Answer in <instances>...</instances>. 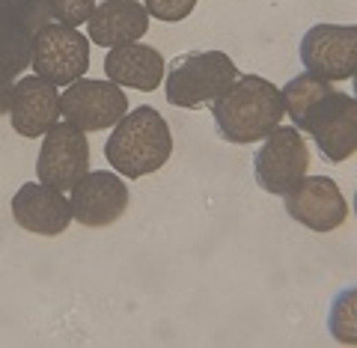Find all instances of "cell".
<instances>
[{
	"label": "cell",
	"mask_w": 357,
	"mask_h": 348,
	"mask_svg": "<svg viewBox=\"0 0 357 348\" xmlns=\"http://www.w3.org/2000/svg\"><path fill=\"white\" fill-rule=\"evenodd\" d=\"M48 24L42 0H0V27H24L39 33Z\"/></svg>",
	"instance_id": "obj_17"
},
{
	"label": "cell",
	"mask_w": 357,
	"mask_h": 348,
	"mask_svg": "<svg viewBox=\"0 0 357 348\" xmlns=\"http://www.w3.org/2000/svg\"><path fill=\"white\" fill-rule=\"evenodd\" d=\"M283 110L298 131H310L319 152L340 164L357 152V102L337 93L325 77L298 75L283 89Z\"/></svg>",
	"instance_id": "obj_1"
},
{
	"label": "cell",
	"mask_w": 357,
	"mask_h": 348,
	"mask_svg": "<svg viewBox=\"0 0 357 348\" xmlns=\"http://www.w3.org/2000/svg\"><path fill=\"white\" fill-rule=\"evenodd\" d=\"M173 155V134L155 107L143 105L122 116L105 143V158L119 176L143 179L158 173Z\"/></svg>",
	"instance_id": "obj_3"
},
{
	"label": "cell",
	"mask_w": 357,
	"mask_h": 348,
	"mask_svg": "<svg viewBox=\"0 0 357 348\" xmlns=\"http://www.w3.org/2000/svg\"><path fill=\"white\" fill-rule=\"evenodd\" d=\"M283 199L286 215L312 232H333L349 220V203L340 185L328 176H304L292 190H286Z\"/></svg>",
	"instance_id": "obj_10"
},
{
	"label": "cell",
	"mask_w": 357,
	"mask_h": 348,
	"mask_svg": "<svg viewBox=\"0 0 357 348\" xmlns=\"http://www.w3.org/2000/svg\"><path fill=\"white\" fill-rule=\"evenodd\" d=\"M89 173V143L86 134L69 119L48 128L36 158V176L54 190H72Z\"/></svg>",
	"instance_id": "obj_7"
},
{
	"label": "cell",
	"mask_w": 357,
	"mask_h": 348,
	"mask_svg": "<svg viewBox=\"0 0 357 348\" xmlns=\"http://www.w3.org/2000/svg\"><path fill=\"white\" fill-rule=\"evenodd\" d=\"M89 39L98 48H122L140 42L149 30V13L140 0H105L89 15Z\"/></svg>",
	"instance_id": "obj_14"
},
{
	"label": "cell",
	"mask_w": 357,
	"mask_h": 348,
	"mask_svg": "<svg viewBox=\"0 0 357 348\" xmlns=\"http://www.w3.org/2000/svg\"><path fill=\"white\" fill-rule=\"evenodd\" d=\"M310 170V149L295 126H277L253 155V176L265 194L283 197Z\"/></svg>",
	"instance_id": "obj_5"
},
{
	"label": "cell",
	"mask_w": 357,
	"mask_h": 348,
	"mask_svg": "<svg viewBox=\"0 0 357 348\" xmlns=\"http://www.w3.org/2000/svg\"><path fill=\"white\" fill-rule=\"evenodd\" d=\"M60 114L81 131H105L128 114V96L114 81L77 77L60 93Z\"/></svg>",
	"instance_id": "obj_8"
},
{
	"label": "cell",
	"mask_w": 357,
	"mask_h": 348,
	"mask_svg": "<svg viewBox=\"0 0 357 348\" xmlns=\"http://www.w3.org/2000/svg\"><path fill=\"white\" fill-rule=\"evenodd\" d=\"M146 13L155 15L158 21H167V24H176V21H185L194 13L197 0H143Z\"/></svg>",
	"instance_id": "obj_20"
},
{
	"label": "cell",
	"mask_w": 357,
	"mask_h": 348,
	"mask_svg": "<svg viewBox=\"0 0 357 348\" xmlns=\"http://www.w3.org/2000/svg\"><path fill=\"white\" fill-rule=\"evenodd\" d=\"M331 331L342 342H357V328H354V292H342L333 304L331 312Z\"/></svg>",
	"instance_id": "obj_19"
},
{
	"label": "cell",
	"mask_w": 357,
	"mask_h": 348,
	"mask_svg": "<svg viewBox=\"0 0 357 348\" xmlns=\"http://www.w3.org/2000/svg\"><path fill=\"white\" fill-rule=\"evenodd\" d=\"M42 3H45L48 18L60 21V24H69V27L86 24L96 9V0H42Z\"/></svg>",
	"instance_id": "obj_18"
},
{
	"label": "cell",
	"mask_w": 357,
	"mask_h": 348,
	"mask_svg": "<svg viewBox=\"0 0 357 348\" xmlns=\"http://www.w3.org/2000/svg\"><path fill=\"white\" fill-rule=\"evenodd\" d=\"M105 75L116 86H131L152 93L164 81V57L143 42H131L122 48H110L105 57Z\"/></svg>",
	"instance_id": "obj_15"
},
{
	"label": "cell",
	"mask_w": 357,
	"mask_h": 348,
	"mask_svg": "<svg viewBox=\"0 0 357 348\" xmlns=\"http://www.w3.org/2000/svg\"><path fill=\"white\" fill-rule=\"evenodd\" d=\"M283 96L259 75H238L223 96L211 102V116L227 143H259L283 119Z\"/></svg>",
	"instance_id": "obj_2"
},
{
	"label": "cell",
	"mask_w": 357,
	"mask_h": 348,
	"mask_svg": "<svg viewBox=\"0 0 357 348\" xmlns=\"http://www.w3.org/2000/svg\"><path fill=\"white\" fill-rule=\"evenodd\" d=\"M72 220L81 227H110L116 223L128 209V185L116 173L96 170L86 173L81 182L72 188Z\"/></svg>",
	"instance_id": "obj_11"
},
{
	"label": "cell",
	"mask_w": 357,
	"mask_h": 348,
	"mask_svg": "<svg viewBox=\"0 0 357 348\" xmlns=\"http://www.w3.org/2000/svg\"><path fill=\"white\" fill-rule=\"evenodd\" d=\"M33 72L54 86H69L89 69V42L69 24H45L33 36Z\"/></svg>",
	"instance_id": "obj_6"
},
{
	"label": "cell",
	"mask_w": 357,
	"mask_h": 348,
	"mask_svg": "<svg viewBox=\"0 0 357 348\" xmlns=\"http://www.w3.org/2000/svg\"><path fill=\"white\" fill-rule=\"evenodd\" d=\"M304 69L325 81H349L357 69V27L354 24H316L301 39Z\"/></svg>",
	"instance_id": "obj_9"
},
{
	"label": "cell",
	"mask_w": 357,
	"mask_h": 348,
	"mask_svg": "<svg viewBox=\"0 0 357 348\" xmlns=\"http://www.w3.org/2000/svg\"><path fill=\"white\" fill-rule=\"evenodd\" d=\"M60 116V93L54 84L39 75H27L15 81L13 93H9V119H13L15 134L27 140L45 137L48 128L57 126Z\"/></svg>",
	"instance_id": "obj_12"
},
{
	"label": "cell",
	"mask_w": 357,
	"mask_h": 348,
	"mask_svg": "<svg viewBox=\"0 0 357 348\" xmlns=\"http://www.w3.org/2000/svg\"><path fill=\"white\" fill-rule=\"evenodd\" d=\"M164 72H167V86H164L167 102L173 107H185V110L211 105L238 77L236 63L223 51L182 54Z\"/></svg>",
	"instance_id": "obj_4"
},
{
	"label": "cell",
	"mask_w": 357,
	"mask_h": 348,
	"mask_svg": "<svg viewBox=\"0 0 357 348\" xmlns=\"http://www.w3.org/2000/svg\"><path fill=\"white\" fill-rule=\"evenodd\" d=\"M33 36L24 27H0V114H9V93L33 63Z\"/></svg>",
	"instance_id": "obj_16"
},
{
	"label": "cell",
	"mask_w": 357,
	"mask_h": 348,
	"mask_svg": "<svg viewBox=\"0 0 357 348\" xmlns=\"http://www.w3.org/2000/svg\"><path fill=\"white\" fill-rule=\"evenodd\" d=\"M13 218L24 232L54 239L69 229L72 206L60 190L42 182H24L13 197Z\"/></svg>",
	"instance_id": "obj_13"
}]
</instances>
